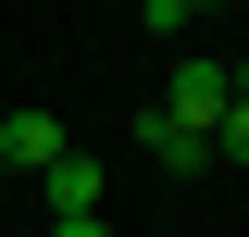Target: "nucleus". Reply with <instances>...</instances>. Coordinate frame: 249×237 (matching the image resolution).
Returning a JSON list of instances; mask_svg holds the SVG:
<instances>
[{"instance_id":"obj_1","label":"nucleus","mask_w":249,"mask_h":237,"mask_svg":"<svg viewBox=\"0 0 249 237\" xmlns=\"http://www.w3.org/2000/svg\"><path fill=\"white\" fill-rule=\"evenodd\" d=\"M224 62H175V100H162V125H187V138H212V113H224Z\"/></svg>"},{"instance_id":"obj_2","label":"nucleus","mask_w":249,"mask_h":237,"mask_svg":"<svg viewBox=\"0 0 249 237\" xmlns=\"http://www.w3.org/2000/svg\"><path fill=\"white\" fill-rule=\"evenodd\" d=\"M62 150H75V138H62L50 113H0V175H50Z\"/></svg>"},{"instance_id":"obj_3","label":"nucleus","mask_w":249,"mask_h":237,"mask_svg":"<svg viewBox=\"0 0 249 237\" xmlns=\"http://www.w3.org/2000/svg\"><path fill=\"white\" fill-rule=\"evenodd\" d=\"M37 187H50V225H62V212H100V162H88V150H62Z\"/></svg>"},{"instance_id":"obj_4","label":"nucleus","mask_w":249,"mask_h":237,"mask_svg":"<svg viewBox=\"0 0 249 237\" xmlns=\"http://www.w3.org/2000/svg\"><path fill=\"white\" fill-rule=\"evenodd\" d=\"M150 150L175 162V175H199V162H212V138H187V125H162V113H150Z\"/></svg>"},{"instance_id":"obj_5","label":"nucleus","mask_w":249,"mask_h":237,"mask_svg":"<svg viewBox=\"0 0 249 237\" xmlns=\"http://www.w3.org/2000/svg\"><path fill=\"white\" fill-rule=\"evenodd\" d=\"M212 162H249V100H224V113H212Z\"/></svg>"},{"instance_id":"obj_6","label":"nucleus","mask_w":249,"mask_h":237,"mask_svg":"<svg viewBox=\"0 0 249 237\" xmlns=\"http://www.w3.org/2000/svg\"><path fill=\"white\" fill-rule=\"evenodd\" d=\"M199 13H212V0H150V25H162V38H187Z\"/></svg>"},{"instance_id":"obj_7","label":"nucleus","mask_w":249,"mask_h":237,"mask_svg":"<svg viewBox=\"0 0 249 237\" xmlns=\"http://www.w3.org/2000/svg\"><path fill=\"white\" fill-rule=\"evenodd\" d=\"M50 237H112V225H100V212H62V225H50Z\"/></svg>"},{"instance_id":"obj_8","label":"nucleus","mask_w":249,"mask_h":237,"mask_svg":"<svg viewBox=\"0 0 249 237\" xmlns=\"http://www.w3.org/2000/svg\"><path fill=\"white\" fill-rule=\"evenodd\" d=\"M0 113H13V100H0Z\"/></svg>"}]
</instances>
